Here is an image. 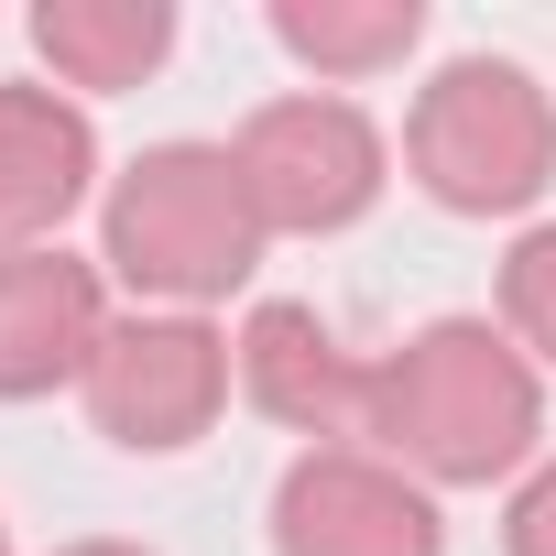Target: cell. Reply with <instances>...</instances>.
I'll list each match as a JSON object with an SVG mask.
<instances>
[{"label":"cell","mask_w":556,"mask_h":556,"mask_svg":"<svg viewBox=\"0 0 556 556\" xmlns=\"http://www.w3.org/2000/svg\"><path fill=\"white\" fill-rule=\"evenodd\" d=\"M404 175L447 218H523L556 186V99L513 55H447L404 110Z\"/></svg>","instance_id":"3"},{"label":"cell","mask_w":556,"mask_h":556,"mask_svg":"<svg viewBox=\"0 0 556 556\" xmlns=\"http://www.w3.org/2000/svg\"><path fill=\"white\" fill-rule=\"evenodd\" d=\"M371 458H393L426 491H491L545 458V371L491 317H437L393 361H371L361 404Z\"/></svg>","instance_id":"1"},{"label":"cell","mask_w":556,"mask_h":556,"mask_svg":"<svg viewBox=\"0 0 556 556\" xmlns=\"http://www.w3.org/2000/svg\"><path fill=\"white\" fill-rule=\"evenodd\" d=\"M273 556H447L437 491L371 447H295L273 480Z\"/></svg>","instance_id":"6"},{"label":"cell","mask_w":556,"mask_h":556,"mask_svg":"<svg viewBox=\"0 0 556 556\" xmlns=\"http://www.w3.org/2000/svg\"><path fill=\"white\" fill-rule=\"evenodd\" d=\"M34 55L55 66L66 99H121L175 55V12L164 0H34Z\"/></svg>","instance_id":"10"},{"label":"cell","mask_w":556,"mask_h":556,"mask_svg":"<svg viewBox=\"0 0 556 556\" xmlns=\"http://www.w3.org/2000/svg\"><path fill=\"white\" fill-rule=\"evenodd\" d=\"M55 556H153V545H121V534H88V545H55Z\"/></svg>","instance_id":"14"},{"label":"cell","mask_w":556,"mask_h":556,"mask_svg":"<svg viewBox=\"0 0 556 556\" xmlns=\"http://www.w3.org/2000/svg\"><path fill=\"white\" fill-rule=\"evenodd\" d=\"M502 339H513L534 371H556V218H534V229L502 251Z\"/></svg>","instance_id":"12"},{"label":"cell","mask_w":556,"mask_h":556,"mask_svg":"<svg viewBox=\"0 0 556 556\" xmlns=\"http://www.w3.org/2000/svg\"><path fill=\"white\" fill-rule=\"evenodd\" d=\"M0 556H12V534H0Z\"/></svg>","instance_id":"15"},{"label":"cell","mask_w":556,"mask_h":556,"mask_svg":"<svg viewBox=\"0 0 556 556\" xmlns=\"http://www.w3.org/2000/svg\"><path fill=\"white\" fill-rule=\"evenodd\" d=\"M77 393H88V426L110 447L175 458V447H197L218 426V404L240 393V361H229V328L142 306V317H110V339H99V361H88Z\"/></svg>","instance_id":"5"},{"label":"cell","mask_w":556,"mask_h":556,"mask_svg":"<svg viewBox=\"0 0 556 556\" xmlns=\"http://www.w3.org/2000/svg\"><path fill=\"white\" fill-rule=\"evenodd\" d=\"M251 207L273 240H328V229H361L393 186V142L361 99L339 88H295V99H262L229 142Z\"/></svg>","instance_id":"4"},{"label":"cell","mask_w":556,"mask_h":556,"mask_svg":"<svg viewBox=\"0 0 556 556\" xmlns=\"http://www.w3.org/2000/svg\"><path fill=\"white\" fill-rule=\"evenodd\" d=\"M262 207L229 164V142H153L110 175L99 197V273L164 317H207L262 273Z\"/></svg>","instance_id":"2"},{"label":"cell","mask_w":556,"mask_h":556,"mask_svg":"<svg viewBox=\"0 0 556 556\" xmlns=\"http://www.w3.org/2000/svg\"><path fill=\"white\" fill-rule=\"evenodd\" d=\"M229 361H240V404L273 415L306 447H350L361 437V404H371V361L339 350V328L295 295H262L240 328H229Z\"/></svg>","instance_id":"7"},{"label":"cell","mask_w":556,"mask_h":556,"mask_svg":"<svg viewBox=\"0 0 556 556\" xmlns=\"http://www.w3.org/2000/svg\"><path fill=\"white\" fill-rule=\"evenodd\" d=\"M99 197V131L66 88L0 77V251H45Z\"/></svg>","instance_id":"9"},{"label":"cell","mask_w":556,"mask_h":556,"mask_svg":"<svg viewBox=\"0 0 556 556\" xmlns=\"http://www.w3.org/2000/svg\"><path fill=\"white\" fill-rule=\"evenodd\" d=\"M273 45H285L317 88H361L426 45V0H273Z\"/></svg>","instance_id":"11"},{"label":"cell","mask_w":556,"mask_h":556,"mask_svg":"<svg viewBox=\"0 0 556 556\" xmlns=\"http://www.w3.org/2000/svg\"><path fill=\"white\" fill-rule=\"evenodd\" d=\"M110 339V273L77 262L66 240L45 251H0V404H45L88 382Z\"/></svg>","instance_id":"8"},{"label":"cell","mask_w":556,"mask_h":556,"mask_svg":"<svg viewBox=\"0 0 556 556\" xmlns=\"http://www.w3.org/2000/svg\"><path fill=\"white\" fill-rule=\"evenodd\" d=\"M502 556H556V458H534L502 502Z\"/></svg>","instance_id":"13"}]
</instances>
